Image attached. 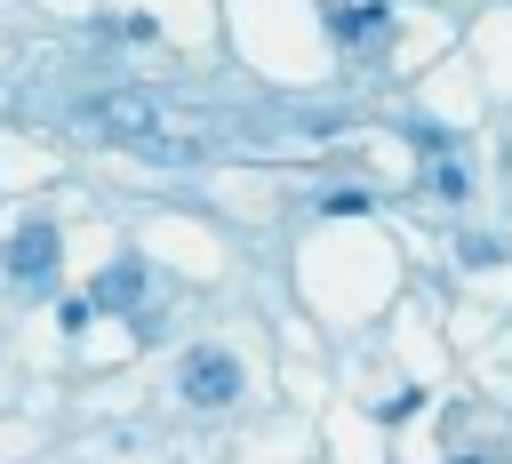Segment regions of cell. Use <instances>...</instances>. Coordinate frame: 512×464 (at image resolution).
<instances>
[{
  "mask_svg": "<svg viewBox=\"0 0 512 464\" xmlns=\"http://www.w3.org/2000/svg\"><path fill=\"white\" fill-rule=\"evenodd\" d=\"M456 464H480V456H456Z\"/></svg>",
  "mask_w": 512,
  "mask_h": 464,
  "instance_id": "30bf717a",
  "label": "cell"
},
{
  "mask_svg": "<svg viewBox=\"0 0 512 464\" xmlns=\"http://www.w3.org/2000/svg\"><path fill=\"white\" fill-rule=\"evenodd\" d=\"M432 192H440V200H464V192H472V176H464L456 160H440V168H432Z\"/></svg>",
  "mask_w": 512,
  "mask_h": 464,
  "instance_id": "8992f818",
  "label": "cell"
},
{
  "mask_svg": "<svg viewBox=\"0 0 512 464\" xmlns=\"http://www.w3.org/2000/svg\"><path fill=\"white\" fill-rule=\"evenodd\" d=\"M0 264H8L16 288H48L56 264H64V232H56L48 216H24V224L8 232V248H0Z\"/></svg>",
  "mask_w": 512,
  "mask_h": 464,
  "instance_id": "7a4b0ae2",
  "label": "cell"
},
{
  "mask_svg": "<svg viewBox=\"0 0 512 464\" xmlns=\"http://www.w3.org/2000/svg\"><path fill=\"white\" fill-rule=\"evenodd\" d=\"M88 312H96L88 296H64V336H80V328H88Z\"/></svg>",
  "mask_w": 512,
  "mask_h": 464,
  "instance_id": "9c48e42d",
  "label": "cell"
},
{
  "mask_svg": "<svg viewBox=\"0 0 512 464\" xmlns=\"http://www.w3.org/2000/svg\"><path fill=\"white\" fill-rule=\"evenodd\" d=\"M80 128H96V136H112V144H144V136L168 128V120H160V96H152V88H104V96L80 104Z\"/></svg>",
  "mask_w": 512,
  "mask_h": 464,
  "instance_id": "6da1fadb",
  "label": "cell"
},
{
  "mask_svg": "<svg viewBox=\"0 0 512 464\" xmlns=\"http://www.w3.org/2000/svg\"><path fill=\"white\" fill-rule=\"evenodd\" d=\"M176 392H184L192 408H232V400H240V360H232L224 344H192L184 368H176Z\"/></svg>",
  "mask_w": 512,
  "mask_h": 464,
  "instance_id": "3957f363",
  "label": "cell"
},
{
  "mask_svg": "<svg viewBox=\"0 0 512 464\" xmlns=\"http://www.w3.org/2000/svg\"><path fill=\"white\" fill-rule=\"evenodd\" d=\"M328 32H336V48H384L392 8L384 0H328Z\"/></svg>",
  "mask_w": 512,
  "mask_h": 464,
  "instance_id": "277c9868",
  "label": "cell"
},
{
  "mask_svg": "<svg viewBox=\"0 0 512 464\" xmlns=\"http://www.w3.org/2000/svg\"><path fill=\"white\" fill-rule=\"evenodd\" d=\"M320 208H328V216H368V192H328Z\"/></svg>",
  "mask_w": 512,
  "mask_h": 464,
  "instance_id": "ba28073f",
  "label": "cell"
},
{
  "mask_svg": "<svg viewBox=\"0 0 512 464\" xmlns=\"http://www.w3.org/2000/svg\"><path fill=\"white\" fill-rule=\"evenodd\" d=\"M136 296H144V264L136 256H112L96 272V288H88V304H104V312H136Z\"/></svg>",
  "mask_w": 512,
  "mask_h": 464,
  "instance_id": "5b68a950",
  "label": "cell"
},
{
  "mask_svg": "<svg viewBox=\"0 0 512 464\" xmlns=\"http://www.w3.org/2000/svg\"><path fill=\"white\" fill-rule=\"evenodd\" d=\"M456 256H464V264H504V240H480V232H472Z\"/></svg>",
  "mask_w": 512,
  "mask_h": 464,
  "instance_id": "52a82bcc",
  "label": "cell"
}]
</instances>
